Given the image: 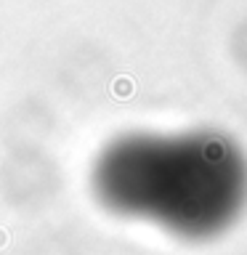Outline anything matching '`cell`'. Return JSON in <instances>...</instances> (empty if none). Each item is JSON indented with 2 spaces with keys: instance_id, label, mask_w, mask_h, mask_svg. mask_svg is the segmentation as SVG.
I'll return each mask as SVG.
<instances>
[{
  "instance_id": "6da1fadb",
  "label": "cell",
  "mask_w": 247,
  "mask_h": 255,
  "mask_svg": "<svg viewBox=\"0 0 247 255\" xmlns=\"http://www.w3.org/2000/svg\"><path fill=\"white\" fill-rule=\"evenodd\" d=\"M96 199L125 218L178 234H207L239 205V175L170 141L125 135L107 143L91 170Z\"/></svg>"
}]
</instances>
